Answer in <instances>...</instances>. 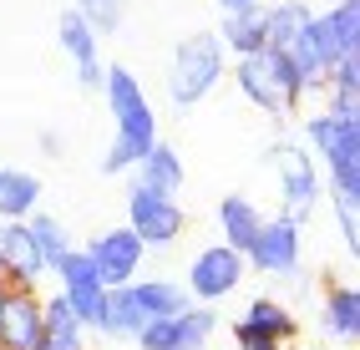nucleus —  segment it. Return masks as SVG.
Returning <instances> with one entry per match:
<instances>
[{"mask_svg": "<svg viewBox=\"0 0 360 350\" xmlns=\"http://www.w3.org/2000/svg\"><path fill=\"white\" fill-rule=\"evenodd\" d=\"M229 77V56L213 31H193L173 46V56H167V102L178 112H193L198 102H208L219 82Z\"/></svg>", "mask_w": 360, "mask_h": 350, "instance_id": "2", "label": "nucleus"}, {"mask_svg": "<svg viewBox=\"0 0 360 350\" xmlns=\"http://www.w3.org/2000/svg\"><path fill=\"white\" fill-rule=\"evenodd\" d=\"M213 330H219V315H213L208 305H188V310L167 315V320L142 325V335L132 345L137 350H208Z\"/></svg>", "mask_w": 360, "mask_h": 350, "instance_id": "10", "label": "nucleus"}, {"mask_svg": "<svg viewBox=\"0 0 360 350\" xmlns=\"http://www.w3.org/2000/svg\"><path fill=\"white\" fill-rule=\"evenodd\" d=\"M325 112L335 117H360V86H325Z\"/></svg>", "mask_w": 360, "mask_h": 350, "instance_id": "28", "label": "nucleus"}, {"mask_svg": "<svg viewBox=\"0 0 360 350\" xmlns=\"http://www.w3.org/2000/svg\"><path fill=\"white\" fill-rule=\"evenodd\" d=\"M86 259H91V269H97V279L107 290H122V285H132V279L142 274V259H148V249H142V239L122 223V228H107V233H97L86 249Z\"/></svg>", "mask_w": 360, "mask_h": 350, "instance_id": "9", "label": "nucleus"}, {"mask_svg": "<svg viewBox=\"0 0 360 350\" xmlns=\"http://www.w3.org/2000/svg\"><path fill=\"white\" fill-rule=\"evenodd\" d=\"M264 15H269V51H284L309 26L315 6H304V0H264Z\"/></svg>", "mask_w": 360, "mask_h": 350, "instance_id": "26", "label": "nucleus"}, {"mask_svg": "<svg viewBox=\"0 0 360 350\" xmlns=\"http://www.w3.org/2000/svg\"><path fill=\"white\" fill-rule=\"evenodd\" d=\"M304 153H320L330 203L360 208V117H335V112L304 117Z\"/></svg>", "mask_w": 360, "mask_h": 350, "instance_id": "1", "label": "nucleus"}, {"mask_svg": "<svg viewBox=\"0 0 360 350\" xmlns=\"http://www.w3.org/2000/svg\"><path fill=\"white\" fill-rule=\"evenodd\" d=\"M26 233H31V244H36V254H41L46 274H51V269L66 259V254L77 249V244H71V233H66V223H61V219H51V214H41V208L26 219Z\"/></svg>", "mask_w": 360, "mask_h": 350, "instance_id": "24", "label": "nucleus"}, {"mask_svg": "<svg viewBox=\"0 0 360 350\" xmlns=\"http://www.w3.org/2000/svg\"><path fill=\"white\" fill-rule=\"evenodd\" d=\"M82 15H86V26L97 36H117V31H122V20H127V0H86Z\"/></svg>", "mask_w": 360, "mask_h": 350, "instance_id": "27", "label": "nucleus"}, {"mask_svg": "<svg viewBox=\"0 0 360 350\" xmlns=\"http://www.w3.org/2000/svg\"><path fill=\"white\" fill-rule=\"evenodd\" d=\"M254 6H264V0H219V11H224V15H238V11H254Z\"/></svg>", "mask_w": 360, "mask_h": 350, "instance_id": "31", "label": "nucleus"}, {"mask_svg": "<svg viewBox=\"0 0 360 350\" xmlns=\"http://www.w3.org/2000/svg\"><path fill=\"white\" fill-rule=\"evenodd\" d=\"M56 41H61V51L71 56V66H77V72H86V66H102V36L86 26L82 6H66V11L56 15Z\"/></svg>", "mask_w": 360, "mask_h": 350, "instance_id": "18", "label": "nucleus"}, {"mask_svg": "<svg viewBox=\"0 0 360 350\" xmlns=\"http://www.w3.org/2000/svg\"><path fill=\"white\" fill-rule=\"evenodd\" d=\"M335 228H340V244H345V254H360V219H355V208L335 203Z\"/></svg>", "mask_w": 360, "mask_h": 350, "instance_id": "29", "label": "nucleus"}, {"mask_svg": "<svg viewBox=\"0 0 360 350\" xmlns=\"http://www.w3.org/2000/svg\"><path fill=\"white\" fill-rule=\"evenodd\" d=\"M233 82H238V97L254 102L264 117H290V112H295V102L284 97V86H279V61H274V51H259V56L233 61Z\"/></svg>", "mask_w": 360, "mask_h": 350, "instance_id": "11", "label": "nucleus"}, {"mask_svg": "<svg viewBox=\"0 0 360 350\" xmlns=\"http://www.w3.org/2000/svg\"><path fill=\"white\" fill-rule=\"evenodd\" d=\"M6 290H11V285H6V274H0V299H6Z\"/></svg>", "mask_w": 360, "mask_h": 350, "instance_id": "33", "label": "nucleus"}, {"mask_svg": "<svg viewBox=\"0 0 360 350\" xmlns=\"http://www.w3.org/2000/svg\"><path fill=\"white\" fill-rule=\"evenodd\" d=\"M127 228L142 239V249H173L188 228V214L173 193H158V188H142L132 183L127 188Z\"/></svg>", "mask_w": 360, "mask_h": 350, "instance_id": "5", "label": "nucleus"}, {"mask_svg": "<svg viewBox=\"0 0 360 350\" xmlns=\"http://www.w3.org/2000/svg\"><path fill=\"white\" fill-rule=\"evenodd\" d=\"M142 310H137V299H132V290L122 285V290H107V305H102V320H97V330L107 335V340H137L142 335Z\"/></svg>", "mask_w": 360, "mask_h": 350, "instance_id": "23", "label": "nucleus"}, {"mask_svg": "<svg viewBox=\"0 0 360 350\" xmlns=\"http://www.w3.org/2000/svg\"><path fill=\"white\" fill-rule=\"evenodd\" d=\"M249 279V264H244V254L238 249H229V244H208V249H198L193 259H188V299L193 305H224V299L238 290Z\"/></svg>", "mask_w": 360, "mask_h": 350, "instance_id": "6", "label": "nucleus"}, {"mask_svg": "<svg viewBox=\"0 0 360 350\" xmlns=\"http://www.w3.org/2000/svg\"><path fill=\"white\" fill-rule=\"evenodd\" d=\"M41 340V290H6L0 299V350H31Z\"/></svg>", "mask_w": 360, "mask_h": 350, "instance_id": "14", "label": "nucleus"}, {"mask_svg": "<svg viewBox=\"0 0 360 350\" xmlns=\"http://www.w3.org/2000/svg\"><path fill=\"white\" fill-rule=\"evenodd\" d=\"M238 350H279V345H264V340H244Z\"/></svg>", "mask_w": 360, "mask_h": 350, "instance_id": "32", "label": "nucleus"}, {"mask_svg": "<svg viewBox=\"0 0 360 350\" xmlns=\"http://www.w3.org/2000/svg\"><path fill=\"white\" fill-rule=\"evenodd\" d=\"M183 178H188V173H183V157H178L173 143H162V137L137 157V168H132V183L158 188V193H173V198H178V188H183Z\"/></svg>", "mask_w": 360, "mask_h": 350, "instance_id": "17", "label": "nucleus"}, {"mask_svg": "<svg viewBox=\"0 0 360 350\" xmlns=\"http://www.w3.org/2000/svg\"><path fill=\"white\" fill-rule=\"evenodd\" d=\"M0 274H6L11 290H41V279H51L26 223H0Z\"/></svg>", "mask_w": 360, "mask_h": 350, "instance_id": "13", "label": "nucleus"}, {"mask_svg": "<svg viewBox=\"0 0 360 350\" xmlns=\"http://www.w3.org/2000/svg\"><path fill=\"white\" fill-rule=\"evenodd\" d=\"M41 203V178L26 168H0V223H26Z\"/></svg>", "mask_w": 360, "mask_h": 350, "instance_id": "21", "label": "nucleus"}, {"mask_svg": "<svg viewBox=\"0 0 360 350\" xmlns=\"http://www.w3.org/2000/svg\"><path fill=\"white\" fill-rule=\"evenodd\" d=\"M132 299H137V310H142V320H167V315H178V310H188L193 299H188V290L178 285V279H132Z\"/></svg>", "mask_w": 360, "mask_h": 350, "instance_id": "22", "label": "nucleus"}, {"mask_svg": "<svg viewBox=\"0 0 360 350\" xmlns=\"http://www.w3.org/2000/svg\"><path fill=\"white\" fill-rule=\"evenodd\" d=\"M259 228H264V214L254 208V198H244V193L219 198V239H224L229 249L249 254V244L259 239Z\"/></svg>", "mask_w": 360, "mask_h": 350, "instance_id": "20", "label": "nucleus"}, {"mask_svg": "<svg viewBox=\"0 0 360 350\" xmlns=\"http://www.w3.org/2000/svg\"><path fill=\"white\" fill-rule=\"evenodd\" d=\"M295 335H300V320H295V310L284 305V299H274V294L249 299V310L233 320V340H238V345H244V340H264V345L290 350Z\"/></svg>", "mask_w": 360, "mask_h": 350, "instance_id": "12", "label": "nucleus"}, {"mask_svg": "<svg viewBox=\"0 0 360 350\" xmlns=\"http://www.w3.org/2000/svg\"><path fill=\"white\" fill-rule=\"evenodd\" d=\"M102 97H107V112L117 122V137L112 143H122L132 157H142L153 143H158V112H153V97L142 91L137 72L132 66H107L102 72Z\"/></svg>", "mask_w": 360, "mask_h": 350, "instance_id": "3", "label": "nucleus"}, {"mask_svg": "<svg viewBox=\"0 0 360 350\" xmlns=\"http://www.w3.org/2000/svg\"><path fill=\"white\" fill-rule=\"evenodd\" d=\"M51 279H61V299H66V310L77 315L82 330H97V320H102V305H107V285L97 279V269H91V259L82 249H71L66 259L51 269Z\"/></svg>", "mask_w": 360, "mask_h": 350, "instance_id": "8", "label": "nucleus"}, {"mask_svg": "<svg viewBox=\"0 0 360 350\" xmlns=\"http://www.w3.org/2000/svg\"><path fill=\"white\" fill-rule=\"evenodd\" d=\"M320 325H325V335L330 340H360V290L345 285V279H335L325 274V290H320Z\"/></svg>", "mask_w": 360, "mask_h": 350, "instance_id": "15", "label": "nucleus"}, {"mask_svg": "<svg viewBox=\"0 0 360 350\" xmlns=\"http://www.w3.org/2000/svg\"><path fill=\"white\" fill-rule=\"evenodd\" d=\"M213 36H219V46H224V56H229V61L259 56V51H269V15H264V6L238 11V15H224Z\"/></svg>", "mask_w": 360, "mask_h": 350, "instance_id": "16", "label": "nucleus"}, {"mask_svg": "<svg viewBox=\"0 0 360 350\" xmlns=\"http://www.w3.org/2000/svg\"><path fill=\"white\" fill-rule=\"evenodd\" d=\"M300 259H304V239H300V223H290V219H264L259 239L244 254V264L264 279H295Z\"/></svg>", "mask_w": 360, "mask_h": 350, "instance_id": "7", "label": "nucleus"}, {"mask_svg": "<svg viewBox=\"0 0 360 350\" xmlns=\"http://www.w3.org/2000/svg\"><path fill=\"white\" fill-rule=\"evenodd\" d=\"M269 162L279 173V219L304 228L315 219V208H320V168H315V157H309L300 143H274Z\"/></svg>", "mask_w": 360, "mask_h": 350, "instance_id": "4", "label": "nucleus"}, {"mask_svg": "<svg viewBox=\"0 0 360 350\" xmlns=\"http://www.w3.org/2000/svg\"><path fill=\"white\" fill-rule=\"evenodd\" d=\"M320 20L335 56H360V0H335L330 11H320Z\"/></svg>", "mask_w": 360, "mask_h": 350, "instance_id": "25", "label": "nucleus"}, {"mask_svg": "<svg viewBox=\"0 0 360 350\" xmlns=\"http://www.w3.org/2000/svg\"><path fill=\"white\" fill-rule=\"evenodd\" d=\"M77 6H86V0H77Z\"/></svg>", "mask_w": 360, "mask_h": 350, "instance_id": "34", "label": "nucleus"}, {"mask_svg": "<svg viewBox=\"0 0 360 350\" xmlns=\"http://www.w3.org/2000/svg\"><path fill=\"white\" fill-rule=\"evenodd\" d=\"M41 153H46V157H61V153H66V137H61V132H41Z\"/></svg>", "mask_w": 360, "mask_h": 350, "instance_id": "30", "label": "nucleus"}, {"mask_svg": "<svg viewBox=\"0 0 360 350\" xmlns=\"http://www.w3.org/2000/svg\"><path fill=\"white\" fill-rule=\"evenodd\" d=\"M31 350H86V330L77 325V315L66 310L61 294L41 299V340Z\"/></svg>", "mask_w": 360, "mask_h": 350, "instance_id": "19", "label": "nucleus"}]
</instances>
